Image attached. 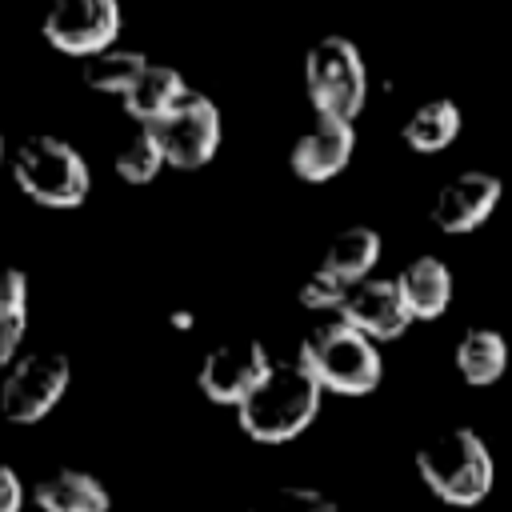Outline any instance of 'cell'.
I'll list each match as a JSON object with an SVG mask.
<instances>
[{
  "label": "cell",
  "mask_w": 512,
  "mask_h": 512,
  "mask_svg": "<svg viewBox=\"0 0 512 512\" xmlns=\"http://www.w3.org/2000/svg\"><path fill=\"white\" fill-rule=\"evenodd\" d=\"M320 396H324V388L312 380V372L300 360H288V364H276L268 372V380L236 408V420L252 440L284 444L316 420Z\"/></svg>",
  "instance_id": "cell-1"
},
{
  "label": "cell",
  "mask_w": 512,
  "mask_h": 512,
  "mask_svg": "<svg viewBox=\"0 0 512 512\" xmlns=\"http://www.w3.org/2000/svg\"><path fill=\"white\" fill-rule=\"evenodd\" d=\"M416 472L432 496H440L444 504H456V508L480 504L496 480L492 452H488L484 436L472 428H448V432L432 436L416 452Z\"/></svg>",
  "instance_id": "cell-2"
},
{
  "label": "cell",
  "mask_w": 512,
  "mask_h": 512,
  "mask_svg": "<svg viewBox=\"0 0 512 512\" xmlns=\"http://www.w3.org/2000/svg\"><path fill=\"white\" fill-rule=\"evenodd\" d=\"M296 360L312 372V380L324 392H336V396H368L384 376L380 348L364 332L348 328L344 320H328L312 328Z\"/></svg>",
  "instance_id": "cell-3"
},
{
  "label": "cell",
  "mask_w": 512,
  "mask_h": 512,
  "mask_svg": "<svg viewBox=\"0 0 512 512\" xmlns=\"http://www.w3.org/2000/svg\"><path fill=\"white\" fill-rule=\"evenodd\" d=\"M16 188L44 208H76L88 196V164L76 144L60 136H28L12 156Z\"/></svg>",
  "instance_id": "cell-4"
},
{
  "label": "cell",
  "mask_w": 512,
  "mask_h": 512,
  "mask_svg": "<svg viewBox=\"0 0 512 512\" xmlns=\"http://www.w3.org/2000/svg\"><path fill=\"white\" fill-rule=\"evenodd\" d=\"M304 88L324 120L352 124L368 100V68L348 36H324L304 56Z\"/></svg>",
  "instance_id": "cell-5"
},
{
  "label": "cell",
  "mask_w": 512,
  "mask_h": 512,
  "mask_svg": "<svg viewBox=\"0 0 512 512\" xmlns=\"http://www.w3.org/2000/svg\"><path fill=\"white\" fill-rule=\"evenodd\" d=\"M72 384V364L64 352H32L16 360L0 384V412L12 424L44 420Z\"/></svg>",
  "instance_id": "cell-6"
},
{
  "label": "cell",
  "mask_w": 512,
  "mask_h": 512,
  "mask_svg": "<svg viewBox=\"0 0 512 512\" xmlns=\"http://www.w3.org/2000/svg\"><path fill=\"white\" fill-rule=\"evenodd\" d=\"M40 32L56 52L92 60L112 48L120 32V4L116 0H56Z\"/></svg>",
  "instance_id": "cell-7"
},
{
  "label": "cell",
  "mask_w": 512,
  "mask_h": 512,
  "mask_svg": "<svg viewBox=\"0 0 512 512\" xmlns=\"http://www.w3.org/2000/svg\"><path fill=\"white\" fill-rule=\"evenodd\" d=\"M152 132L160 136L164 160L172 168H204L220 144V108L204 92H188L160 124H152Z\"/></svg>",
  "instance_id": "cell-8"
},
{
  "label": "cell",
  "mask_w": 512,
  "mask_h": 512,
  "mask_svg": "<svg viewBox=\"0 0 512 512\" xmlns=\"http://www.w3.org/2000/svg\"><path fill=\"white\" fill-rule=\"evenodd\" d=\"M272 368L276 364H272V356L260 340H232V344H220L204 356V364L196 372V384L212 404L240 408L268 380Z\"/></svg>",
  "instance_id": "cell-9"
},
{
  "label": "cell",
  "mask_w": 512,
  "mask_h": 512,
  "mask_svg": "<svg viewBox=\"0 0 512 512\" xmlns=\"http://www.w3.org/2000/svg\"><path fill=\"white\" fill-rule=\"evenodd\" d=\"M504 196V184L496 172H484V168H468V172H456L452 180L440 184L428 216L440 232L448 236H464V232H476L500 204Z\"/></svg>",
  "instance_id": "cell-10"
},
{
  "label": "cell",
  "mask_w": 512,
  "mask_h": 512,
  "mask_svg": "<svg viewBox=\"0 0 512 512\" xmlns=\"http://www.w3.org/2000/svg\"><path fill=\"white\" fill-rule=\"evenodd\" d=\"M336 320H344L348 328H356L372 344H380V340L404 336L408 324H412V312H408V304H404V296L396 288V276L392 280L368 276V280L352 284V292H348V300H344Z\"/></svg>",
  "instance_id": "cell-11"
},
{
  "label": "cell",
  "mask_w": 512,
  "mask_h": 512,
  "mask_svg": "<svg viewBox=\"0 0 512 512\" xmlns=\"http://www.w3.org/2000/svg\"><path fill=\"white\" fill-rule=\"evenodd\" d=\"M352 148H356V132H352V124L316 116V124L292 144L288 164H292V172H296L300 180L320 184V180H332L336 172L348 168Z\"/></svg>",
  "instance_id": "cell-12"
},
{
  "label": "cell",
  "mask_w": 512,
  "mask_h": 512,
  "mask_svg": "<svg viewBox=\"0 0 512 512\" xmlns=\"http://www.w3.org/2000/svg\"><path fill=\"white\" fill-rule=\"evenodd\" d=\"M32 500L40 512H108L112 496L104 480H96L84 468H56L36 480Z\"/></svg>",
  "instance_id": "cell-13"
},
{
  "label": "cell",
  "mask_w": 512,
  "mask_h": 512,
  "mask_svg": "<svg viewBox=\"0 0 512 512\" xmlns=\"http://www.w3.org/2000/svg\"><path fill=\"white\" fill-rule=\"evenodd\" d=\"M396 288L412 312V320H436L452 304V272L436 256H416L412 264L400 268Z\"/></svg>",
  "instance_id": "cell-14"
},
{
  "label": "cell",
  "mask_w": 512,
  "mask_h": 512,
  "mask_svg": "<svg viewBox=\"0 0 512 512\" xmlns=\"http://www.w3.org/2000/svg\"><path fill=\"white\" fill-rule=\"evenodd\" d=\"M192 88L184 84V76L168 64H148V72L128 88L124 96V112L136 120V124H160Z\"/></svg>",
  "instance_id": "cell-15"
},
{
  "label": "cell",
  "mask_w": 512,
  "mask_h": 512,
  "mask_svg": "<svg viewBox=\"0 0 512 512\" xmlns=\"http://www.w3.org/2000/svg\"><path fill=\"white\" fill-rule=\"evenodd\" d=\"M380 248H384V244H380V232H376V228L352 224V228H344V232H336V236L328 240L320 268L332 272L336 280H344V284L352 288V284H360V280L372 276V268H376V260H380Z\"/></svg>",
  "instance_id": "cell-16"
},
{
  "label": "cell",
  "mask_w": 512,
  "mask_h": 512,
  "mask_svg": "<svg viewBox=\"0 0 512 512\" xmlns=\"http://www.w3.org/2000/svg\"><path fill=\"white\" fill-rule=\"evenodd\" d=\"M508 368V340L496 328H468L456 344V372L472 388H488Z\"/></svg>",
  "instance_id": "cell-17"
},
{
  "label": "cell",
  "mask_w": 512,
  "mask_h": 512,
  "mask_svg": "<svg viewBox=\"0 0 512 512\" xmlns=\"http://www.w3.org/2000/svg\"><path fill=\"white\" fill-rule=\"evenodd\" d=\"M460 124H464L460 104L448 100V96H436V100H424V104L404 120L400 136H404V144H408L412 152H444V148L460 136Z\"/></svg>",
  "instance_id": "cell-18"
},
{
  "label": "cell",
  "mask_w": 512,
  "mask_h": 512,
  "mask_svg": "<svg viewBox=\"0 0 512 512\" xmlns=\"http://www.w3.org/2000/svg\"><path fill=\"white\" fill-rule=\"evenodd\" d=\"M148 56L140 48H108L92 60H84V84L104 96H128V88L148 72Z\"/></svg>",
  "instance_id": "cell-19"
},
{
  "label": "cell",
  "mask_w": 512,
  "mask_h": 512,
  "mask_svg": "<svg viewBox=\"0 0 512 512\" xmlns=\"http://www.w3.org/2000/svg\"><path fill=\"white\" fill-rule=\"evenodd\" d=\"M164 164H168V160H164L160 136H156L148 124H140V128L120 144V152H116V160H112V168H116V176H120L124 184H148Z\"/></svg>",
  "instance_id": "cell-20"
},
{
  "label": "cell",
  "mask_w": 512,
  "mask_h": 512,
  "mask_svg": "<svg viewBox=\"0 0 512 512\" xmlns=\"http://www.w3.org/2000/svg\"><path fill=\"white\" fill-rule=\"evenodd\" d=\"M248 512H336V500L320 488H304V484H288L276 488L268 496H260Z\"/></svg>",
  "instance_id": "cell-21"
},
{
  "label": "cell",
  "mask_w": 512,
  "mask_h": 512,
  "mask_svg": "<svg viewBox=\"0 0 512 512\" xmlns=\"http://www.w3.org/2000/svg\"><path fill=\"white\" fill-rule=\"evenodd\" d=\"M348 292H352V288H348L344 280H336L332 272L316 268V272H308V276H304V284L296 288V300H300L308 312H336V316H340V308H344Z\"/></svg>",
  "instance_id": "cell-22"
},
{
  "label": "cell",
  "mask_w": 512,
  "mask_h": 512,
  "mask_svg": "<svg viewBox=\"0 0 512 512\" xmlns=\"http://www.w3.org/2000/svg\"><path fill=\"white\" fill-rule=\"evenodd\" d=\"M0 324H28V276L20 268L0 272Z\"/></svg>",
  "instance_id": "cell-23"
},
{
  "label": "cell",
  "mask_w": 512,
  "mask_h": 512,
  "mask_svg": "<svg viewBox=\"0 0 512 512\" xmlns=\"http://www.w3.org/2000/svg\"><path fill=\"white\" fill-rule=\"evenodd\" d=\"M24 508V484L12 464H0V512H20Z\"/></svg>",
  "instance_id": "cell-24"
},
{
  "label": "cell",
  "mask_w": 512,
  "mask_h": 512,
  "mask_svg": "<svg viewBox=\"0 0 512 512\" xmlns=\"http://www.w3.org/2000/svg\"><path fill=\"white\" fill-rule=\"evenodd\" d=\"M20 340H24V324H0V368L12 364Z\"/></svg>",
  "instance_id": "cell-25"
},
{
  "label": "cell",
  "mask_w": 512,
  "mask_h": 512,
  "mask_svg": "<svg viewBox=\"0 0 512 512\" xmlns=\"http://www.w3.org/2000/svg\"><path fill=\"white\" fill-rule=\"evenodd\" d=\"M172 324H176V328H188V324H192V316H188V312H176V316H172Z\"/></svg>",
  "instance_id": "cell-26"
},
{
  "label": "cell",
  "mask_w": 512,
  "mask_h": 512,
  "mask_svg": "<svg viewBox=\"0 0 512 512\" xmlns=\"http://www.w3.org/2000/svg\"><path fill=\"white\" fill-rule=\"evenodd\" d=\"M0 160H4V136H0Z\"/></svg>",
  "instance_id": "cell-27"
}]
</instances>
